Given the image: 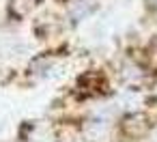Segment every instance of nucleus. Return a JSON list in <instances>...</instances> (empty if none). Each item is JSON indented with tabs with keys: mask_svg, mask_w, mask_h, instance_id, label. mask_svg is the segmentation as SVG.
Here are the masks:
<instances>
[]
</instances>
